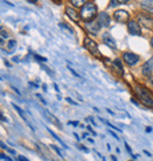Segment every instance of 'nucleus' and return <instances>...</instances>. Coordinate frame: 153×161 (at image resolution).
<instances>
[{
    "mask_svg": "<svg viewBox=\"0 0 153 161\" xmlns=\"http://www.w3.org/2000/svg\"><path fill=\"white\" fill-rule=\"evenodd\" d=\"M0 159H5V160H7V161H12L11 158L6 157V155H5V154H2V153H0Z\"/></svg>",
    "mask_w": 153,
    "mask_h": 161,
    "instance_id": "24",
    "label": "nucleus"
},
{
    "mask_svg": "<svg viewBox=\"0 0 153 161\" xmlns=\"http://www.w3.org/2000/svg\"><path fill=\"white\" fill-rule=\"evenodd\" d=\"M54 1H60V0H54Z\"/></svg>",
    "mask_w": 153,
    "mask_h": 161,
    "instance_id": "45",
    "label": "nucleus"
},
{
    "mask_svg": "<svg viewBox=\"0 0 153 161\" xmlns=\"http://www.w3.org/2000/svg\"><path fill=\"white\" fill-rule=\"evenodd\" d=\"M46 117H47V118H48L50 120L52 121V122H53V123H54V125L57 126L58 128H61V127H62V126H61V123L59 122V120H58V119L56 118V117H54V115H52V114H51L50 112H46Z\"/></svg>",
    "mask_w": 153,
    "mask_h": 161,
    "instance_id": "16",
    "label": "nucleus"
},
{
    "mask_svg": "<svg viewBox=\"0 0 153 161\" xmlns=\"http://www.w3.org/2000/svg\"><path fill=\"white\" fill-rule=\"evenodd\" d=\"M151 46H152V48H153V37H152V39H151Z\"/></svg>",
    "mask_w": 153,
    "mask_h": 161,
    "instance_id": "44",
    "label": "nucleus"
},
{
    "mask_svg": "<svg viewBox=\"0 0 153 161\" xmlns=\"http://www.w3.org/2000/svg\"><path fill=\"white\" fill-rule=\"evenodd\" d=\"M76 147L79 148V149H81V151H84V152H86V153H88L90 151H88V148L87 147H85L84 145H81V143H76Z\"/></svg>",
    "mask_w": 153,
    "mask_h": 161,
    "instance_id": "22",
    "label": "nucleus"
},
{
    "mask_svg": "<svg viewBox=\"0 0 153 161\" xmlns=\"http://www.w3.org/2000/svg\"><path fill=\"white\" fill-rule=\"evenodd\" d=\"M127 30H128V33L132 34V35H140V34H141V28H140L139 24L135 20L128 21V24H127Z\"/></svg>",
    "mask_w": 153,
    "mask_h": 161,
    "instance_id": "7",
    "label": "nucleus"
},
{
    "mask_svg": "<svg viewBox=\"0 0 153 161\" xmlns=\"http://www.w3.org/2000/svg\"><path fill=\"white\" fill-rule=\"evenodd\" d=\"M131 101H132V102H133V103H135V105H137V106H139V101H137V100H135V99H133V98H132V99H131Z\"/></svg>",
    "mask_w": 153,
    "mask_h": 161,
    "instance_id": "39",
    "label": "nucleus"
},
{
    "mask_svg": "<svg viewBox=\"0 0 153 161\" xmlns=\"http://www.w3.org/2000/svg\"><path fill=\"white\" fill-rule=\"evenodd\" d=\"M16 47H17V41H16V40H10V41H8V44H7V48H10V51L14 49Z\"/></svg>",
    "mask_w": 153,
    "mask_h": 161,
    "instance_id": "19",
    "label": "nucleus"
},
{
    "mask_svg": "<svg viewBox=\"0 0 153 161\" xmlns=\"http://www.w3.org/2000/svg\"><path fill=\"white\" fill-rule=\"evenodd\" d=\"M113 17H114V19L118 22H127V21L130 20V14L125 10H118V11H115Z\"/></svg>",
    "mask_w": 153,
    "mask_h": 161,
    "instance_id": "6",
    "label": "nucleus"
},
{
    "mask_svg": "<svg viewBox=\"0 0 153 161\" xmlns=\"http://www.w3.org/2000/svg\"><path fill=\"white\" fill-rule=\"evenodd\" d=\"M102 41H104V44L106 45V46H108L110 48H112V49H117V42L115 40L113 39V37L110 34V33H104L102 34Z\"/></svg>",
    "mask_w": 153,
    "mask_h": 161,
    "instance_id": "11",
    "label": "nucleus"
},
{
    "mask_svg": "<svg viewBox=\"0 0 153 161\" xmlns=\"http://www.w3.org/2000/svg\"><path fill=\"white\" fill-rule=\"evenodd\" d=\"M0 120H1V121H7V119H6L5 117H2V115H1V113H0Z\"/></svg>",
    "mask_w": 153,
    "mask_h": 161,
    "instance_id": "40",
    "label": "nucleus"
},
{
    "mask_svg": "<svg viewBox=\"0 0 153 161\" xmlns=\"http://www.w3.org/2000/svg\"><path fill=\"white\" fill-rule=\"evenodd\" d=\"M128 1H130V0H118L119 4H127Z\"/></svg>",
    "mask_w": 153,
    "mask_h": 161,
    "instance_id": "36",
    "label": "nucleus"
},
{
    "mask_svg": "<svg viewBox=\"0 0 153 161\" xmlns=\"http://www.w3.org/2000/svg\"><path fill=\"white\" fill-rule=\"evenodd\" d=\"M28 1H30V2H33V4H36V2H37V0H28Z\"/></svg>",
    "mask_w": 153,
    "mask_h": 161,
    "instance_id": "43",
    "label": "nucleus"
},
{
    "mask_svg": "<svg viewBox=\"0 0 153 161\" xmlns=\"http://www.w3.org/2000/svg\"><path fill=\"white\" fill-rule=\"evenodd\" d=\"M123 60L125 61L128 66H134L139 62L140 57L135 53H132V52H125V53H123Z\"/></svg>",
    "mask_w": 153,
    "mask_h": 161,
    "instance_id": "4",
    "label": "nucleus"
},
{
    "mask_svg": "<svg viewBox=\"0 0 153 161\" xmlns=\"http://www.w3.org/2000/svg\"><path fill=\"white\" fill-rule=\"evenodd\" d=\"M149 81H150L151 86H152V87H153V75H151V77H149Z\"/></svg>",
    "mask_w": 153,
    "mask_h": 161,
    "instance_id": "37",
    "label": "nucleus"
},
{
    "mask_svg": "<svg viewBox=\"0 0 153 161\" xmlns=\"http://www.w3.org/2000/svg\"><path fill=\"white\" fill-rule=\"evenodd\" d=\"M111 159H112V160H113V161H118V159L115 158L114 155H111Z\"/></svg>",
    "mask_w": 153,
    "mask_h": 161,
    "instance_id": "41",
    "label": "nucleus"
},
{
    "mask_svg": "<svg viewBox=\"0 0 153 161\" xmlns=\"http://www.w3.org/2000/svg\"><path fill=\"white\" fill-rule=\"evenodd\" d=\"M144 153H145V154H146V155H149V157H151V153H149V152H147V151H144Z\"/></svg>",
    "mask_w": 153,
    "mask_h": 161,
    "instance_id": "42",
    "label": "nucleus"
},
{
    "mask_svg": "<svg viewBox=\"0 0 153 161\" xmlns=\"http://www.w3.org/2000/svg\"><path fill=\"white\" fill-rule=\"evenodd\" d=\"M41 67H42V68H44V69H45V71H46V72H47V73H48V74H52V72H51V71H50V69H48V68H47V67H46V66H44V65H42V66H41Z\"/></svg>",
    "mask_w": 153,
    "mask_h": 161,
    "instance_id": "32",
    "label": "nucleus"
},
{
    "mask_svg": "<svg viewBox=\"0 0 153 161\" xmlns=\"http://www.w3.org/2000/svg\"><path fill=\"white\" fill-rule=\"evenodd\" d=\"M97 8L96 4L93 2H87L86 5H84L81 7V11H80V18L86 22H90L92 21V19L97 16Z\"/></svg>",
    "mask_w": 153,
    "mask_h": 161,
    "instance_id": "1",
    "label": "nucleus"
},
{
    "mask_svg": "<svg viewBox=\"0 0 153 161\" xmlns=\"http://www.w3.org/2000/svg\"><path fill=\"white\" fill-rule=\"evenodd\" d=\"M65 11H66V14L72 19L73 21H76L78 22L79 19H80V14L76 12L74 8H72V7H70V6H67L66 8H65Z\"/></svg>",
    "mask_w": 153,
    "mask_h": 161,
    "instance_id": "12",
    "label": "nucleus"
},
{
    "mask_svg": "<svg viewBox=\"0 0 153 161\" xmlns=\"http://www.w3.org/2000/svg\"><path fill=\"white\" fill-rule=\"evenodd\" d=\"M12 106H13V108H14V109H16V111H17V112L19 113L20 117H21V118H22L24 120H26V117H25V113H24V111H22V109H21L20 107H18V106H17L16 103H12Z\"/></svg>",
    "mask_w": 153,
    "mask_h": 161,
    "instance_id": "18",
    "label": "nucleus"
},
{
    "mask_svg": "<svg viewBox=\"0 0 153 161\" xmlns=\"http://www.w3.org/2000/svg\"><path fill=\"white\" fill-rule=\"evenodd\" d=\"M152 71H153V57L150 59V60L147 61V62H145V64L143 65L141 73H143V75H144V77L149 78V77H151V75H152Z\"/></svg>",
    "mask_w": 153,
    "mask_h": 161,
    "instance_id": "9",
    "label": "nucleus"
},
{
    "mask_svg": "<svg viewBox=\"0 0 153 161\" xmlns=\"http://www.w3.org/2000/svg\"><path fill=\"white\" fill-rule=\"evenodd\" d=\"M152 132V127H146V133H151Z\"/></svg>",
    "mask_w": 153,
    "mask_h": 161,
    "instance_id": "38",
    "label": "nucleus"
},
{
    "mask_svg": "<svg viewBox=\"0 0 153 161\" xmlns=\"http://www.w3.org/2000/svg\"><path fill=\"white\" fill-rule=\"evenodd\" d=\"M135 93H137V97L139 98V100L141 101L144 105L149 106V107H152L153 108V98L151 95V93L143 86L140 85H137L135 86Z\"/></svg>",
    "mask_w": 153,
    "mask_h": 161,
    "instance_id": "2",
    "label": "nucleus"
},
{
    "mask_svg": "<svg viewBox=\"0 0 153 161\" xmlns=\"http://www.w3.org/2000/svg\"><path fill=\"white\" fill-rule=\"evenodd\" d=\"M141 7L146 12L153 14V0H143L141 1Z\"/></svg>",
    "mask_w": 153,
    "mask_h": 161,
    "instance_id": "14",
    "label": "nucleus"
},
{
    "mask_svg": "<svg viewBox=\"0 0 153 161\" xmlns=\"http://www.w3.org/2000/svg\"><path fill=\"white\" fill-rule=\"evenodd\" d=\"M125 147H126V149H127V152H128V153H130V154H131V155H132L133 158H135V155H134V154H133V152H132V148L130 147V145H128L127 142H125Z\"/></svg>",
    "mask_w": 153,
    "mask_h": 161,
    "instance_id": "23",
    "label": "nucleus"
},
{
    "mask_svg": "<svg viewBox=\"0 0 153 161\" xmlns=\"http://www.w3.org/2000/svg\"><path fill=\"white\" fill-rule=\"evenodd\" d=\"M128 161H133V160H128Z\"/></svg>",
    "mask_w": 153,
    "mask_h": 161,
    "instance_id": "46",
    "label": "nucleus"
},
{
    "mask_svg": "<svg viewBox=\"0 0 153 161\" xmlns=\"http://www.w3.org/2000/svg\"><path fill=\"white\" fill-rule=\"evenodd\" d=\"M112 67H113V69H114L118 74H120V75L124 74V67H123V64H121V61L119 60V59H114L113 60Z\"/></svg>",
    "mask_w": 153,
    "mask_h": 161,
    "instance_id": "13",
    "label": "nucleus"
},
{
    "mask_svg": "<svg viewBox=\"0 0 153 161\" xmlns=\"http://www.w3.org/2000/svg\"><path fill=\"white\" fill-rule=\"evenodd\" d=\"M100 27H101V26L99 25L98 20H92V21H90V22H86V31H87L88 33L93 34V35L98 34Z\"/></svg>",
    "mask_w": 153,
    "mask_h": 161,
    "instance_id": "8",
    "label": "nucleus"
},
{
    "mask_svg": "<svg viewBox=\"0 0 153 161\" xmlns=\"http://www.w3.org/2000/svg\"><path fill=\"white\" fill-rule=\"evenodd\" d=\"M18 161H28V159L25 158V157H22V155H19L18 157Z\"/></svg>",
    "mask_w": 153,
    "mask_h": 161,
    "instance_id": "28",
    "label": "nucleus"
},
{
    "mask_svg": "<svg viewBox=\"0 0 153 161\" xmlns=\"http://www.w3.org/2000/svg\"><path fill=\"white\" fill-rule=\"evenodd\" d=\"M51 148H53V149H54V151L57 152V154H58V155H59V157H60V158H64V155H62L61 151H60V149L58 148L57 146H54V145H51Z\"/></svg>",
    "mask_w": 153,
    "mask_h": 161,
    "instance_id": "21",
    "label": "nucleus"
},
{
    "mask_svg": "<svg viewBox=\"0 0 153 161\" xmlns=\"http://www.w3.org/2000/svg\"><path fill=\"white\" fill-rule=\"evenodd\" d=\"M66 101H67V102H70L71 105H74V106H76V105H78L76 101H73L72 99H71V98H67V99H66Z\"/></svg>",
    "mask_w": 153,
    "mask_h": 161,
    "instance_id": "27",
    "label": "nucleus"
},
{
    "mask_svg": "<svg viewBox=\"0 0 153 161\" xmlns=\"http://www.w3.org/2000/svg\"><path fill=\"white\" fill-rule=\"evenodd\" d=\"M7 38H8V33L2 28V30L0 31V41L5 40V39H7Z\"/></svg>",
    "mask_w": 153,
    "mask_h": 161,
    "instance_id": "20",
    "label": "nucleus"
},
{
    "mask_svg": "<svg viewBox=\"0 0 153 161\" xmlns=\"http://www.w3.org/2000/svg\"><path fill=\"white\" fill-rule=\"evenodd\" d=\"M0 79H1V77H0Z\"/></svg>",
    "mask_w": 153,
    "mask_h": 161,
    "instance_id": "47",
    "label": "nucleus"
},
{
    "mask_svg": "<svg viewBox=\"0 0 153 161\" xmlns=\"http://www.w3.org/2000/svg\"><path fill=\"white\" fill-rule=\"evenodd\" d=\"M68 123H71L72 126H78L79 125V121H70Z\"/></svg>",
    "mask_w": 153,
    "mask_h": 161,
    "instance_id": "33",
    "label": "nucleus"
},
{
    "mask_svg": "<svg viewBox=\"0 0 153 161\" xmlns=\"http://www.w3.org/2000/svg\"><path fill=\"white\" fill-rule=\"evenodd\" d=\"M88 2V0H71V4L74 7H82L84 5H86Z\"/></svg>",
    "mask_w": 153,
    "mask_h": 161,
    "instance_id": "17",
    "label": "nucleus"
},
{
    "mask_svg": "<svg viewBox=\"0 0 153 161\" xmlns=\"http://www.w3.org/2000/svg\"><path fill=\"white\" fill-rule=\"evenodd\" d=\"M34 58L39 61H46V58H44V57H40V55H37V54H34Z\"/></svg>",
    "mask_w": 153,
    "mask_h": 161,
    "instance_id": "25",
    "label": "nucleus"
},
{
    "mask_svg": "<svg viewBox=\"0 0 153 161\" xmlns=\"http://www.w3.org/2000/svg\"><path fill=\"white\" fill-rule=\"evenodd\" d=\"M84 47H85L91 54H93V55H96V57H101V54H100V52H99L98 44H97L96 41L92 40V39L85 38V39H84Z\"/></svg>",
    "mask_w": 153,
    "mask_h": 161,
    "instance_id": "3",
    "label": "nucleus"
},
{
    "mask_svg": "<svg viewBox=\"0 0 153 161\" xmlns=\"http://www.w3.org/2000/svg\"><path fill=\"white\" fill-rule=\"evenodd\" d=\"M68 69H70V71H71V72H72V73L74 74V77H76V78H80V75H79V74L76 73V72L74 71V69H73V68H72V67H68Z\"/></svg>",
    "mask_w": 153,
    "mask_h": 161,
    "instance_id": "26",
    "label": "nucleus"
},
{
    "mask_svg": "<svg viewBox=\"0 0 153 161\" xmlns=\"http://www.w3.org/2000/svg\"><path fill=\"white\" fill-rule=\"evenodd\" d=\"M138 21H139L144 27H146V28L153 31V18L146 16V14L140 13V14H138Z\"/></svg>",
    "mask_w": 153,
    "mask_h": 161,
    "instance_id": "5",
    "label": "nucleus"
},
{
    "mask_svg": "<svg viewBox=\"0 0 153 161\" xmlns=\"http://www.w3.org/2000/svg\"><path fill=\"white\" fill-rule=\"evenodd\" d=\"M98 22L101 27H108L111 24V18L106 12H100L98 16Z\"/></svg>",
    "mask_w": 153,
    "mask_h": 161,
    "instance_id": "10",
    "label": "nucleus"
},
{
    "mask_svg": "<svg viewBox=\"0 0 153 161\" xmlns=\"http://www.w3.org/2000/svg\"><path fill=\"white\" fill-rule=\"evenodd\" d=\"M0 147H1L2 149H6V151H7V148H8V147H7V146H6V145H5L2 141H0Z\"/></svg>",
    "mask_w": 153,
    "mask_h": 161,
    "instance_id": "29",
    "label": "nucleus"
},
{
    "mask_svg": "<svg viewBox=\"0 0 153 161\" xmlns=\"http://www.w3.org/2000/svg\"><path fill=\"white\" fill-rule=\"evenodd\" d=\"M112 2H111V6H117L119 2H118V0H111Z\"/></svg>",
    "mask_w": 153,
    "mask_h": 161,
    "instance_id": "35",
    "label": "nucleus"
},
{
    "mask_svg": "<svg viewBox=\"0 0 153 161\" xmlns=\"http://www.w3.org/2000/svg\"><path fill=\"white\" fill-rule=\"evenodd\" d=\"M47 132H48V133H50V134H51V135H52V137H53V138H54V139H56V140H57L58 142H59V143H60V145H61V146L64 147V148H66V149L68 148V147H67V145H66V143H65L64 141L61 140V139H60V138L58 137V135L56 134V133H54V132H53V131H51V129H50L48 127H47Z\"/></svg>",
    "mask_w": 153,
    "mask_h": 161,
    "instance_id": "15",
    "label": "nucleus"
},
{
    "mask_svg": "<svg viewBox=\"0 0 153 161\" xmlns=\"http://www.w3.org/2000/svg\"><path fill=\"white\" fill-rule=\"evenodd\" d=\"M7 151H8V153H10V154H12V155H16V151H14V149H11V148H7Z\"/></svg>",
    "mask_w": 153,
    "mask_h": 161,
    "instance_id": "31",
    "label": "nucleus"
},
{
    "mask_svg": "<svg viewBox=\"0 0 153 161\" xmlns=\"http://www.w3.org/2000/svg\"><path fill=\"white\" fill-rule=\"evenodd\" d=\"M110 133H111V135H112V137H113V138H115V139H117V140H118V139H119V137H118V135H117V134H115L114 132H112V131H110Z\"/></svg>",
    "mask_w": 153,
    "mask_h": 161,
    "instance_id": "34",
    "label": "nucleus"
},
{
    "mask_svg": "<svg viewBox=\"0 0 153 161\" xmlns=\"http://www.w3.org/2000/svg\"><path fill=\"white\" fill-rule=\"evenodd\" d=\"M87 129H88V131H90V132H91L93 135H97V133L93 131V129H92V127H91V126H87Z\"/></svg>",
    "mask_w": 153,
    "mask_h": 161,
    "instance_id": "30",
    "label": "nucleus"
}]
</instances>
